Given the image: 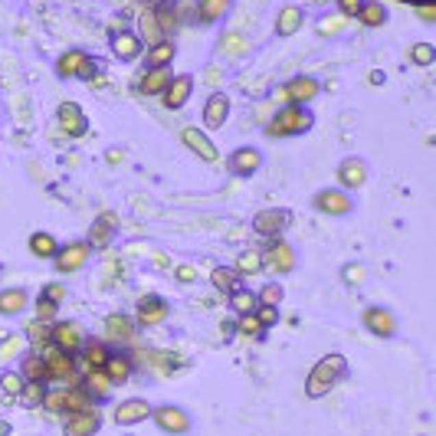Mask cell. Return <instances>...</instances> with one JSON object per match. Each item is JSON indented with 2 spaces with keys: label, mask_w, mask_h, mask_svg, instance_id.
I'll return each mask as SVG.
<instances>
[{
  "label": "cell",
  "mask_w": 436,
  "mask_h": 436,
  "mask_svg": "<svg viewBox=\"0 0 436 436\" xmlns=\"http://www.w3.org/2000/svg\"><path fill=\"white\" fill-rule=\"evenodd\" d=\"M62 295H66V289H62L60 282H53V286H46V289H43V299H49V302H60Z\"/></svg>",
  "instance_id": "52"
},
{
  "label": "cell",
  "mask_w": 436,
  "mask_h": 436,
  "mask_svg": "<svg viewBox=\"0 0 436 436\" xmlns=\"http://www.w3.org/2000/svg\"><path fill=\"white\" fill-rule=\"evenodd\" d=\"M99 426H102V417L95 410H86V413H73L62 430H66V436H92Z\"/></svg>",
  "instance_id": "17"
},
{
  "label": "cell",
  "mask_w": 436,
  "mask_h": 436,
  "mask_svg": "<svg viewBox=\"0 0 436 436\" xmlns=\"http://www.w3.org/2000/svg\"><path fill=\"white\" fill-rule=\"evenodd\" d=\"M191 92H194V79L191 75H174L171 82H167L165 89V106L167 108H181L187 99H191Z\"/></svg>",
  "instance_id": "16"
},
{
  "label": "cell",
  "mask_w": 436,
  "mask_h": 436,
  "mask_svg": "<svg viewBox=\"0 0 436 436\" xmlns=\"http://www.w3.org/2000/svg\"><path fill=\"white\" fill-rule=\"evenodd\" d=\"M292 220V213L289 210H279V207H269V210H259L253 217V230L256 233H263V237H276L282 226Z\"/></svg>",
  "instance_id": "9"
},
{
  "label": "cell",
  "mask_w": 436,
  "mask_h": 436,
  "mask_svg": "<svg viewBox=\"0 0 436 436\" xmlns=\"http://www.w3.org/2000/svg\"><path fill=\"white\" fill-rule=\"evenodd\" d=\"M240 331L243 335H250V338H263V325H259V318L253 315H240Z\"/></svg>",
  "instance_id": "47"
},
{
  "label": "cell",
  "mask_w": 436,
  "mask_h": 436,
  "mask_svg": "<svg viewBox=\"0 0 436 436\" xmlns=\"http://www.w3.org/2000/svg\"><path fill=\"white\" fill-rule=\"evenodd\" d=\"M23 305H27V292L23 289L0 292V315H16V312H23Z\"/></svg>",
  "instance_id": "31"
},
{
  "label": "cell",
  "mask_w": 436,
  "mask_h": 436,
  "mask_svg": "<svg viewBox=\"0 0 436 436\" xmlns=\"http://www.w3.org/2000/svg\"><path fill=\"white\" fill-rule=\"evenodd\" d=\"M302 20H305L302 7H282V10H279V20H276V33H279V36H292V33L302 27Z\"/></svg>",
  "instance_id": "26"
},
{
  "label": "cell",
  "mask_w": 436,
  "mask_h": 436,
  "mask_svg": "<svg viewBox=\"0 0 436 436\" xmlns=\"http://www.w3.org/2000/svg\"><path fill=\"white\" fill-rule=\"evenodd\" d=\"M27 335H30V341L36 348H46L49 345V322H40V318L30 322V325H27Z\"/></svg>",
  "instance_id": "44"
},
{
  "label": "cell",
  "mask_w": 436,
  "mask_h": 436,
  "mask_svg": "<svg viewBox=\"0 0 436 436\" xmlns=\"http://www.w3.org/2000/svg\"><path fill=\"white\" fill-rule=\"evenodd\" d=\"M174 279H178V282H194L197 269L194 266H178V269H174Z\"/></svg>",
  "instance_id": "50"
},
{
  "label": "cell",
  "mask_w": 436,
  "mask_h": 436,
  "mask_svg": "<svg viewBox=\"0 0 436 436\" xmlns=\"http://www.w3.org/2000/svg\"><path fill=\"white\" fill-rule=\"evenodd\" d=\"M167 318V302L158 299V295H145V299H138V325H161Z\"/></svg>",
  "instance_id": "10"
},
{
  "label": "cell",
  "mask_w": 436,
  "mask_h": 436,
  "mask_svg": "<svg viewBox=\"0 0 436 436\" xmlns=\"http://www.w3.org/2000/svg\"><path fill=\"white\" fill-rule=\"evenodd\" d=\"M154 14V23H158V30L161 33H171L178 27V14H174V7L171 3H158V10H151Z\"/></svg>",
  "instance_id": "41"
},
{
  "label": "cell",
  "mask_w": 436,
  "mask_h": 436,
  "mask_svg": "<svg viewBox=\"0 0 436 436\" xmlns=\"http://www.w3.org/2000/svg\"><path fill=\"white\" fill-rule=\"evenodd\" d=\"M230 115V99H226L223 92H213L210 99H207V108H204V125L207 128H220Z\"/></svg>",
  "instance_id": "18"
},
{
  "label": "cell",
  "mask_w": 436,
  "mask_h": 436,
  "mask_svg": "<svg viewBox=\"0 0 436 436\" xmlns=\"http://www.w3.org/2000/svg\"><path fill=\"white\" fill-rule=\"evenodd\" d=\"M345 279L351 282V286H358V282L364 279V269L361 266H345Z\"/></svg>",
  "instance_id": "53"
},
{
  "label": "cell",
  "mask_w": 436,
  "mask_h": 436,
  "mask_svg": "<svg viewBox=\"0 0 436 436\" xmlns=\"http://www.w3.org/2000/svg\"><path fill=\"white\" fill-rule=\"evenodd\" d=\"M237 272H243V276H256V272H263V253L259 250H246V253L237 259V266H233Z\"/></svg>",
  "instance_id": "38"
},
{
  "label": "cell",
  "mask_w": 436,
  "mask_h": 436,
  "mask_svg": "<svg viewBox=\"0 0 436 436\" xmlns=\"http://www.w3.org/2000/svg\"><path fill=\"white\" fill-rule=\"evenodd\" d=\"M89 253H92V246L82 240V243H69V246L60 250L53 259H56V269H60V272H75V269H82V266H86Z\"/></svg>",
  "instance_id": "7"
},
{
  "label": "cell",
  "mask_w": 436,
  "mask_h": 436,
  "mask_svg": "<svg viewBox=\"0 0 436 436\" xmlns=\"http://www.w3.org/2000/svg\"><path fill=\"white\" fill-rule=\"evenodd\" d=\"M181 138H184V145L194 151V154H200L204 161H217V148H213V141L200 128H184Z\"/></svg>",
  "instance_id": "20"
},
{
  "label": "cell",
  "mask_w": 436,
  "mask_h": 436,
  "mask_svg": "<svg viewBox=\"0 0 436 436\" xmlns=\"http://www.w3.org/2000/svg\"><path fill=\"white\" fill-rule=\"evenodd\" d=\"M358 20H361L364 27H380L387 20V10H384L380 0H364L361 10H358Z\"/></svg>",
  "instance_id": "30"
},
{
  "label": "cell",
  "mask_w": 436,
  "mask_h": 436,
  "mask_svg": "<svg viewBox=\"0 0 436 436\" xmlns=\"http://www.w3.org/2000/svg\"><path fill=\"white\" fill-rule=\"evenodd\" d=\"M256 295L250 289H237V292H230V308H237V315H253L256 312Z\"/></svg>",
  "instance_id": "36"
},
{
  "label": "cell",
  "mask_w": 436,
  "mask_h": 436,
  "mask_svg": "<svg viewBox=\"0 0 436 436\" xmlns=\"http://www.w3.org/2000/svg\"><path fill=\"white\" fill-rule=\"evenodd\" d=\"M115 226V213H102L95 223H92V230H89V246H95V250H102V246H108V240H112V230Z\"/></svg>",
  "instance_id": "21"
},
{
  "label": "cell",
  "mask_w": 436,
  "mask_h": 436,
  "mask_svg": "<svg viewBox=\"0 0 436 436\" xmlns=\"http://www.w3.org/2000/svg\"><path fill=\"white\" fill-rule=\"evenodd\" d=\"M82 391L89 393L92 400H99V397H106L108 391H112V380L106 377V371H89L86 374V387Z\"/></svg>",
  "instance_id": "34"
},
{
  "label": "cell",
  "mask_w": 436,
  "mask_h": 436,
  "mask_svg": "<svg viewBox=\"0 0 436 436\" xmlns=\"http://www.w3.org/2000/svg\"><path fill=\"white\" fill-rule=\"evenodd\" d=\"M102 371H106V377L112 384H121V380H128V374H132V358H125V354H108V361Z\"/></svg>",
  "instance_id": "27"
},
{
  "label": "cell",
  "mask_w": 436,
  "mask_h": 436,
  "mask_svg": "<svg viewBox=\"0 0 436 436\" xmlns=\"http://www.w3.org/2000/svg\"><path fill=\"white\" fill-rule=\"evenodd\" d=\"M338 181L345 184V187H361L367 181V167L358 161V158H348L345 165L338 167Z\"/></svg>",
  "instance_id": "23"
},
{
  "label": "cell",
  "mask_w": 436,
  "mask_h": 436,
  "mask_svg": "<svg viewBox=\"0 0 436 436\" xmlns=\"http://www.w3.org/2000/svg\"><path fill=\"white\" fill-rule=\"evenodd\" d=\"M49 341H53V348L60 351V354H79L82 351V345H86V335H82V328L75 325V322H60V325H53L49 328Z\"/></svg>",
  "instance_id": "4"
},
{
  "label": "cell",
  "mask_w": 436,
  "mask_h": 436,
  "mask_svg": "<svg viewBox=\"0 0 436 436\" xmlns=\"http://www.w3.org/2000/svg\"><path fill=\"white\" fill-rule=\"evenodd\" d=\"M43 404L49 410H60V413H86V410H95V400H92L89 393L82 391V387H75V391H62V393H49L43 397Z\"/></svg>",
  "instance_id": "3"
},
{
  "label": "cell",
  "mask_w": 436,
  "mask_h": 436,
  "mask_svg": "<svg viewBox=\"0 0 436 436\" xmlns=\"http://www.w3.org/2000/svg\"><path fill=\"white\" fill-rule=\"evenodd\" d=\"M151 407L148 400H141V397H132V400H121L119 407H115V420L121 423V426H135V423L148 420Z\"/></svg>",
  "instance_id": "13"
},
{
  "label": "cell",
  "mask_w": 436,
  "mask_h": 436,
  "mask_svg": "<svg viewBox=\"0 0 436 436\" xmlns=\"http://www.w3.org/2000/svg\"><path fill=\"white\" fill-rule=\"evenodd\" d=\"M10 430H14L10 423H7V420H0V436H10Z\"/></svg>",
  "instance_id": "55"
},
{
  "label": "cell",
  "mask_w": 436,
  "mask_h": 436,
  "mask_svg": "<svg viewBox=\"0 0 436 436\" xmlns=\"http://www.w3.org/2000/svg\"><path fill=\"white\" fill-rule=\"evenodd\" d=\"M106 328L112 338H121V341H128L132 335H135V322L132 318H125V315H108L106 318Z\"/></svg>",
  "instance_id": "37"
},
{
  "label": "cell",
  "mask_w": 436,
  "mask_h": 436,
  "mask_svg": "<svg viewBox=\"0 0 436 436\" xmlns=\"http://www.w3.org/2000/svg\"><path fill=\"white\" fill-rule=\"evenodd\" d=\"M112 49H115V56L119 60H135L138 53H141V40H138L135 33H128V30H121V33H115L112 36Z\"/></svg>",
  "instance_id": "22"
},
{
  "label": "cell",
  "mask_w": 436,
  "mask_h": 436,
  "mask_svg": "<svg viewBox=\"0 0 436 436\" xmlns=\"http://www.w3.org/2000/svg\"><path fill=\"white\" fill-rule=\"evenodd\" d=\"M30 253L40 256V259H53V256L60 253V243L53 240L49 233H33L30 237Z\"/></svg>",
  "instance_id": "32"
},
{
  "label": "cell",
  "mask_w": 436,
  "mask_h": 436,
  "mask_svg": "<svg viewBox=\"0 0 436 436\" xmlns=\"http://www.w3.org/2000/svg\"><path fill=\"white\" fill-rule=\"evenodd\" d=\"M259 165H263V154H259V151H253V148H240L237 154H233V158H230V167H233L240 178L253 174Z\"/></svg>",
  "instance_id": "24"
},
{
  "label": "cell",
  "mask_w": 436,
  "mask_h": 436,
  "mask_svg": "<svg viewBox=\"0 0 436 436\" xmlns=\"http://www.w3.org/2000/svg\"><path fill=\"white\" fill-rule=\"evenodd\" d=\"M23 380H33V384H46V361L40 354H30L23 361Z\"/></svg>",
  "instance_id": "39"
},
{
  "label": "cell",
  "mask_w": 436,
  "mask_h": 436,
  "mask_svg": "<svg viewBox=\"0 0 436 436\" xmlns=\"http://www.w3.org/2000/svg\"><path fill=\"white\" fill-rule=\"evenodd\" d=\"M263 266H269L272 272H279V276H286V272L295 269V253H292V246L286 240H272L269 250L263 253Z\"/></svg>",
  "instance_id": "6"
},
{
  "label": "cell",
  "mask_w": 436,
  "mask_h": 436,
  "mask_svg": "<svg viewBox=\"0 0 436 436\" xmlns=\"http://www.w3.org/2000/svg\"><path fill=\"white\" fill-rule=\"evenodd\" d=\"M256 318H259V325H263V328H269V325H276V322H279V312L263 305V308H256Z\"/></svg>",
  "instance_id": "49"
},
{
  "label": "cell",
  "mask_w": 436,
  "mask_h": 436,
  "mask_svg": "<svg viewBox=\"0 0 436 436\" xmlns=\"http://www.w3.org/2000/svg\"><path fill=\"white\" fill-rule=\"evenodd\" d=\"M60 125L66 135H86V128H89V121H86V115H82V108L75 106V102H62L60 106Z\"/></svg>",
  "instance_id": "14"
},
{
  "label": "cell",
  "mask_w": 436,
  "mask_h": 436,
  "mask_svg": "<svg viewBox=\"0 0 436 436\" xmlns=\"http://www.w3.org/2000/svg\"><path fill=\"white\" fill-rule=\"evenodd\" d=\"M345 371H348V361L341 354H325V358L312 367L308 380H305V393H308V397H325V393L345 377Z\"/></svg>",
  "instance_id": "1"
},
{
  "label": "cell",
  "mask_w": 436,
  "mask_h": 436,
  "mask_svg": "<svg viewBox=\"0 0 436 436\" xmlns=\"http://www.w3.org/2000/svg\"><path fill=\"white\" fill-rule=\"evenodd\" d=\"M410 60L417 62V66H430V62L436 60V49L430 43H417L413 49H410Z\"/></svg>",
  "instance_id": "45"
},
{
  "label": "cell",
  "mask_w": 436,
  "mask_h": 436,
  "mask_svg": "<svg viewBox=\"0 0 436 436\" xmlns=\"http://www.w3.org/2000/svg\"><path fill=\"white\" fill-rule=\"evenodd\" d=\"M46 361V380H73L75 377V361L69 354H60L56 348L43 358Z\"/></svg>",
  "instance_id": "12"
},
{
  "label": "cell",
  "mask_w": 436,
  "mask_h": 436,
  "mask_svg": "<svg viewBox=\"0 0 436 436\" xmlns=\"http://www.w3.org/2000/svg\"><path fill=\"white\" fill-rule=\"evenodd\" d=\"M338 27H341V20H331V23H328V20H325V23H322L318 30H322V33H335V30H338Z\"/></svg>",
  "instance_id": "54"
},
{
  "label": "cell",
  "mask_w": 436,
  "mask_h": 436,
  "mask_svg": "<svg viewBox=\"0 0 436 436\" xmlns=\"http://www.w3.org/2000/svg\"><path fill=\"white\" fill-rule=\"evenodd\" d=\"M315 207L322 213H335V217H341V213H351V197L341 194V191H322L315 197Z\"/></svg>",
  "instance_id": "19"
},
{
  "label": "cell",
  "mask_w": 436,
  "mask_h": 436,
  "mask_svg": "<svg viewBox=\"0 0 436 436\" xmlns=\"http://www.w3.org/2000/svg\"><path fill=\"white\" fill-rule=\"evenodd\" d=\"M56 73L60 75H79V79H92L95 75V66H92V56L89 53H82V49H69V53H62L60 62H56Z\"/></svg>",
  "instance_id": "5"
},
{
  "label": "cell",
  "mask_w": 436,
  "mask_h": 436,
  "mask_svg": "<svg viewBox=\"0 0 436 436\" xmlns=\"http://www.w3.org/2000/svg\"><path fill=\"white\" fill-rule=\"evenodd\" d=\"M318 95V82L312 75H295V79H289L286 89H282V99L292 102V106H305L308 99H315Z\"/></svg>",
  "instance_id": "8"
},
{
  "label": "cell",
  "mask_w": 436,
  "mask_h": 436,
  "mask_svg": "<svg viewBox=\"0 0 436 436\" xmlns=\"http://www.w3.org/2000/svg\"><path fill=\"white\" fill-rule=\"evenodd\" d=\"M167 82H171V73H167V69H151V73L141 75L138 89L145 92V95H165Z\"/></svg>",
  "instance_id": "25"
},
{
  "label": "cell",
  "mask_w": 436,
  "mask_h": 436,
  "mask_svg": "<svg viewBox=\"0 0 436 436\" xmlns=\"http://www.w3.org/2000/svg\"><path fill=\"white\" fill-rule=\"evenodd\" d=\"M151 413H154V420L165 433H187L191 430V420H187V413L181 407H161V410H151Z\"/></svg>",
  "instance_id": "11"
},
{
  "label": "cell",
  "mask_w": 436,
  "mask_h": 436,
  "mask_svg": "<svg viewBox=\"0 0 436 436\" xmlns=\"http://www.w3.org/2000/svg\"><path fill=\"white\" fill-rule=\"evenodd\" d=\"M210 282H213V289H220V292H237L240 289V272L237 269H226V266H217V269L210 272Z\"/></svg>",
  "instance_id": "29"
},
{
  "label": "cell",
  "mask_w": 436,
  "mask_h": 436,
  "mask_svg": "<svg viewBox=\"0 0 436 436\" xmlns=\"http://www.w3.org/2000/svg\"><path fill=\"white\" fill-rule=\"evenodd\" d=\"M361 3H364V0H338V7H341V14H345V16H358Z\"/></svg>",
  "instance_id": "51"
},
{
  "label": "cell",
  "mask_w": 436,
  "mask_h": 436,
  "mask_svg": "<svg viewBox=\"0 0 436 436\" xmlns=\"http://www.w3.org/2000/svg\"><path fill=\"white\" fill-rule=\"evenodd\" d=\"M43 397H46L43 384L27 380V384H23V391H20V404H23V407H36V404H43Z\"/></svg>",
  "instance_id": "43"
},
{
  "label": "cell",
  "mask_w": 436,
  "mask_h": 436,
  "mask_svg": "<svg viewBox=\"0 0 436 436\" xmlns=\"http://www.w3.org/2000/svg\"><path fill=\"white\" fill-rule=\"evenodd\" d=\"M364 325H367V331L377 335V338H391L393 331H397V322H393V315L387 308H367V312H364Z\"/></svg>",
  "instance_id": "15"
},
{
  "label": "cell",
  "mask_w": 436,
  "mask_h": 436,
  "mask_svg": "<svg viewBox=\"0 0 436 436\" xmlns=\"http://www.w3.org/2000/svg\"><path fill=\"white\" fill-rule=\"evenodd\" d=\"M23 374H14V371H7V374L0 377V387H3V400L7 404H14V397H20V391H23Z\"/></svg>",
  "instance_id": "40"
},
{
  "label": "cell",
  "mask_w": 436,
  "mask_h": 436,
  "mask_svg": "<svg viewBox=\"0 0 436 436\" xmlns=\"http://www.w3.org/2000/svg\"><path fill=\"white\" fill-rule=\"evenodd\" d=\"M171 60H174V43H167V40H161V43H154L148 49V66L151 69H165Z\"/></svg>",
  "instance_id": "35"
},
{
  "label": "cell",
  "mask_w": 436,
  "mask_h": 436,
  "mask_svg": "<svg viewBox=\"0 0 436 436\" xmlns=\"http://www.w3.org/2000/svg\"><path fill=\"white\" fill-rule=\"evenodd\" d=\"M141 33L148 36L151 43H161V36H165V33L158 30V23H154V14H151V10H148L145 16H141Z\"/></svg>",
  "instance_id": "46"
},
{
  "label": "cell",
  "mask_w": 436,
  "mask_h": 436,
  "mask_svg": "<svg viewBox=\"0 0 436 436\" xmlns=\"http://www.w3.org/2000/svg\"><path fill=\"white\" fill-rule=\"evenodd\" d=\"M230 10V0H200L197 3V20L200 23H217Z\"/></svg>",
  "instance_id": "28"
},
{
  "label": "cell",
  "mask_w": 436,
  "mask_h": 436,
  "mask_svg": "<svg viewBox=\"0 0 436 436\" xmlns=\"http://www.w3.org/2000/svg\"><path fill=\"white\" fill-rule=\"evenodd\" d=\"M312 128V112L302 106H289L282 108L269 125V135L272 138H286V135H305Z\"/></svg>",
  "instance_id": "2"
},
{
  "label": "cell",
  "mask_w": 436,
  "mask_h": 436,
  "mask_svg": "<svg viewBox=\"0 0 436 436\" xmlns=\"http://www.w3.org/2000/svg\"><path fill=\"white\" fill-rule=\"evenodd\" d=\"M282 295H286V292H282V286H279V282H269V286L256 295V302H259V305H266V308H279Z\"/></svg>",
  "instance_id": "42"
},
{
  "label": "cell",
  "mask_w": 436,
  "mask_h": 436,
  "mask_svg": "<svg viewBox=\"0 0 436 436\" xmlns=\"http://www.w3.org/2000/svg\"><path fill=\"white\" fill-rule=\"evenodd\" d=\"M36 318H40V322H53V318H56V302H49L40 295V299H36Z\"/></svg>",
  "instance_id": "48"
},
{
  "label": "cell",
  "mask_w": 436,
  "mask_h": 436,
  "mask_svg": "<svg viewBox=\"0 0 436 436\" xmlns=\"http://www.w3.org/2000/svg\"><path fill=\"white\" fill-rule=\"evenodd\" d=\"M82 361L89 371H102L108 361V348L99 345V341H92V345H82Z\"/></svg>",
  "instance_id": "33"
}]
</instances>
